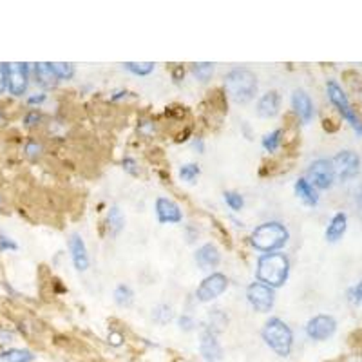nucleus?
Listing matches in <instances>:
<instances>
[{
  "instance_id": "f257e3e1",
  "label": "nucleus",
  "mask_w": 362,
  "mask_h": 362,
  "mask_svg": "<svg viewBox=\"0 0 362 362\" xmlns=\"http://www.w3.org/2000/svg\"><path fill=\"white\" fill-rule=\"evenodd\" d=\"M288 274H290V261L284 254H263L257 259V279L266 287L281 288L287 283Z\"/></svg>"
},
{
  "instance_id": "f03ea898",
  "label": "nucleus",
  "mask_w": 362,
  "mask_h": 362,
  "mask_svg": "<svg viewBox=\"0 0 362 362\" xmlns=\"http://www.w3.org/2000/svg\"><path fill=\"white\" fill-rule=\"evenodd\" d=\"M288 238H290V234H288L287 226L283 223L268 221V223H263V225L254 229L252 236H250V243L259 252L270 254L281 250L288 243Z\"/></svg>"
},
{
  "instance_id": "7ed1b4c3",
  "label": "nucleus",
  "mask_w": 362,
  "mask_h": 362,
  "mask_svg": "<svg viewBox=\"0 0 362 362\" xmlns=\"http://www.w3.org/2000/svg\"><path fill=\"white\" fill-rule=\"evenodd\" d=\"M225 89L236 103L252 102L257 93V76L247 67H236L225 76Z\"/></svg>"
},
{
  "instance_id": "20e7f679",
  "label": "nucleus",
  "mask_w": 362,
  "mask_h": 362,
  "mask_svg": "<svg viewBox=\"0 0 362 362\" xmlns=\"http://www.w3.org/2000/svg\"><path fill=\"white\" fill-rule=\"evenodd\" d=\"M263 340L266 342L270 349H274L279 357H288L294 348V333H291L290 326L279 317L268 319L263 326Z\"/></svg>"
},
{
  "instance_id": "39448f33",
  "label": "nucleus",
  "mask_w": 362,
  "mask_h": 362,
  "mask_svg": "<svg viewBox=\"0 0 362 362\" xmlns=\"http://www.w3.org/2000/svg\"><path fill=\"white\" fill-rule=\"evenodd\" d=\"M326 93H328V98H330L331 106L339 110V115L342 116L349 125H352V129H354L355 133H357L359 136H362V120L359 118L355 109L352 107V103H349L348 94L345 93V89L340 87L335 80H328Z\"/></svg>"
},
{
  "instance_id": "423d86ee",
  "label": "nucleus",
  "mask_w": 362,
  "mask_h": 362,
  "mask_svg": "<svg viewBox=\"0 0 362 362\" xmlns=\"http://www.w3.org/2000/svg\"><path fill=\"white\" fill-rule=\"evenodd\" d=\"M331 167L335 173V180L339 181H349L354 180L361 171V158L355 154L354 150H340L339 154L333 156L331 159Z\"/></svg>"
},
{
  "instance_id": "0eeeda50",
  "label": "nucleus",
  "mask_w": 362,
  "mask_h": 362,
  "mask_svg": "<svg viewBox=\"0 0 362 362\" xmlns=\"http://www.w3.org/2000/svg\"><path fill=\"white\" fill-rule=\"evenodd\" d=\"M306 180L314 185L315 190H328L333 181H335V173L331 167V159H315L314 164L308 167L306 173Z\"/></svg>"
},
{
  "instance_id": "6e6552de",
  "label": "nucleus",
  "mask_w": 362,
  "mask_h": 362,
  "mask_svg": "<svg viewBox=\"0 0 362 362\" xmlns=\"http://www.w3.org/2000/svg\"><path fill=\"white\" fill-rule=\"evenodd\" d=\"M247 299L256 312H259V314H268L270 310L274 308L275 303L274 288L266 287V284L259 283V281L248 284Z\"/></svg>"
},
{
  "instance_id": "1a4fd4ad",
  "label": "nucleus",
  "mask_w": 362,
  "mask_h": 362,
  "mask_svg": "<svg viewBox=\"0 0 362 362\" xmlns=\"http://www.w3.org/2000/svg\"><path fill=\"white\" fill-rule=\"evenodd\" d=\"M229 288V279L223 274H210L201 281V284L196 290V299L201 303H210V301L217 299L221 294H225Z\"/></svg>"
},
{
  "instance_id": "9d476101",
  "label": "nucleus",
  "mask_w": 362,
  "mask_h": 362,
  "mask_svg": "<svg viewBox=\"0 0 362 362\" xmlns=\"http://www.w3.org/2000/svg\"><path fill=\"white\" fill-rule=\"evenodd\" d=\"M4 66L9 93L13 94V96H22L27 89L29 67H27V64H4Z\"/></svg>"
},
{
  "instance_id": "9b49d317",
  "label": "nucleus",
  "mask_w": 362,
  "mask_h": 362,
  "mask_svg": "<svg viewBox=\"0 0 362 362\" xmlns=\"http://www.w3.org/2000/svg\"><path fill=\"white\" fill-rule=\"evenodd\" d=\"M337 331V321L331 315H315L306 324V335L314 340H328Z\"/></svg>"
},
{
  "instance_id": "f8f14e48",
  "label": "nucleus",
  "mask_w": 362,
  "mask_h": 362,
  "mask_svg": "<svg viewBox=\"0 0 362 362\" xmlns=\"http://www.w3.org/2000/svg\"><path fill=\"white\" fill-rule=\"evenodd\" d=\"M156 216H158V221L161 225H167V223L168 225H176L183 219L180 205L168 198L156 199Z\"/></svg>"
},
{
  "instance_id": "ddd939ff",
  "label": "nucleus",
  "mask_w": 362,
  "mask_h": 362,
  "mask_svg": "<svg viewBox=\"0 0 362 362\" xmlns=\"http://www.w3.org/2000/svg\"><path fill=\"white\" fill-rule=\"evenodd\" d=\"M199 352H201V355H203V359L207 362H219L223 359V348H221L219 340H217V333L205 328L201 331Z\"/></svg>"
},
{
  "instance_id": "4468645a",
  "label": "nucleus",
  "mask_w": 362,
  "mask_h": 362,
  "mask_svg": "<svg viewBox=\"0 0 362 362\" xmlns=\"http://www.w3.org/2000/svg\"><path fill=\"white\" fill-rule=\"evenodd\" d=\"M291 107L296 110V115L299 116V120L303 124H310L314 120L315 109L312 98L305 93V91H296L294 96H291Z\"/></svg>"
},
{
  "instance_id": "2eb2a0df",
  "label": "nucleus",
  "mask_w": 362,
  "mask_h": 362,
  "mask_svg": "<svg viewBox=\"0 0 362 362\" xmlns=\"http://www.w3.org/2000/svg\"><path fill=\"white\" fill-rule=\"evenodd\" d=\"M69 250H71L73 263H75V268L78 272H85L89 268V254L87 247H85V241L82 239L80 234H73L69 239Z\"/></svg>"
},
{
  "instance_id": "dca6fc26",
  "label": "nucleus",
  "mask_w": 362,
  "mask_h": 362,
  "mask_svg": "<svg viewBox=\"0 0 362 362\" xmlns=\"http://www.w3.org/2000/svg\"><path fill=\"white\" fill-rule=\"evenodd\" d=\"M279 107H281L279 93L277 91H268L257 102V116H261V118H274V116H277Z\"/></svg>"
},
{
  "instance_id": "f3484780",
  "label": "nucleus",
  "mask_w": 362,
  "mask_h": 362,
  "mask_svg": "<svg viewBox=\"0 0 362 362\" xmlns=\"http://www.w3.org/2000/svg\"><path fill=\"white\" fill-rule=\"evenodd\" d=\"M196 263L201 270H210V268H216L219 265L221 261V254L212 243H207L203 247H199L196 250Z\"/></svg>"
},
{
  "instance_id": "a211bd4d",
  "label": "nucleus",
  "mask_w": 362,
  "mask_h": 362,
  "mask_svg": "<svg viewBox=\"0 0 362 362\" xmlns=\"http://www.w3.org/2000/svg\"><path fill=\"white\" fill-rule=\"evenodd\" d=\"M346 229H348V216L345 212H337L330 219L326 232H324L328 243H337L339 239H342V236L346 234Z\"/></svg>"
},
{
  "instance_id": "6ab92c4d",
  "label": "nucleus",
  "mask_w": 362,
  "mask_h": 362,
  "mask_svg": "<svg viewBox=\"0 0 362 362\" xmlns=\"http://www.w3.org/2000/svg\"><path fill=\"white\" fill-rule=\"evenodd\" d=\"M296 194L306 207H315L319 203L317 190L314 189V185L306 178H299L296 181Z\"/></svg>"
},
{
  "instance_id": "aec40b11",
  "label": "nucleus",
  "mask_w": 362,
  "mask_h": 362,
  "mask_svg": "<svg viewBox=\"0 0 362 362\" xmlns=\"http://www.w3.org/2000/svg\"><path fill=\"white\" fill-rule=\"evenodd\" d=\"M35 76L36 84H40L42 87H55L58 82L57 75H55L53 67L48 62H40L35 66Z\"/></svg>"
},
{
  "instance_id": "412c9836",
  "label": "nucleus",
  "mask_w": 362,
  "mask_h": 362,
  "mask_svg": "<svg viewBox=\"0 0 362 362\" xmlns=\"http://www.w3.org/2000/svg\"><path fill=\"white\" fill-rule=\"evenodd\" d=\"M125 226V217L120 210V207H110L109 208V216H107V230H109L110 238H116V236L124 230Z\"/></svg>"
},
{
  "instance_id": "4be33fe9",
  "label": "nucleus",
  "mask_w": 362,
  "mask_h": 362,
  "mask_svg": "<svg viewBox=\"0 0 362 362\" xmlns=\"http://www.w3.org/2000/svg\"><path fill=\"white\" fill-rule=\"evenodd\" d=\"M0 361L2 362H33L35 361V355H33L29 349L11 348V349H6V352L0 354Z\"/></svg>"
},
{
  "instance_id": "5701e85b",
  "label": "nucleus",
  "mask_w": 362,
  "mask_h": 362,
  "mask_svg": "<svg viewBox=\"0 0 362 362\" xmlns=\"http://www.w3.org/2000/svg\"><path fill=\"white\" fill-rule=\"evenodd\" d=\"M229 324V317H226L225 312H221V310H212L210 314H208V324L205 328H208L210 331L214 333H219L223 331Z\"/></svg>"
},
{
  "instance_id": "b1692460",
  "label": "nucleus",
  "mask_w": 362,
  "mask_h": 362,
  "mask_svg": "<svg viewBox=\"0 0 362 362\" xmlns=\"http://www.w3.org/2000/svg\"><path fill=\"white\" fill-rule=\"evenodd\" d=\"M134 301V291L129 284H118L115 290V303L122 308H127V306L133 305Z\"/></svg>"
},
{
  "instance_id": "393cba45",
  "label": "nucleus",
  "mask_w": 362,
  "mask_h": 362,
  "mask_svg": "<svg viewBox=\"0 0 362 362\" xmlns=\"http://www.w3.org/2000/svg\"><path fill=\"white\" fill-rule=\"evenodd\" d=\"M124 67L129 73H133L136 76H147L154 71V62H125Z\"/></svg>"
},
{
  "instance_id": "a878e982",
  "label": "nucleus",
  "mask_w": 362,
  "mask_h": 362,
  "mask_svg": "<svg viewBox=\"0 0 362 362\" xmlns=\"http://www.w3.org/2000/svg\"><path fill=\"white\" fill-rule=\"evenodd\" d=\"M192 75H194V78L199 80V82H208L214 75V64L210 62L194 64V66H192Z\"/></svg>"
},
{
  "instance_id": "bb28decb",
  "label": "nucleus",
  "mask_w": 362,
  "mask_h": 362,
  "mask_svg": "<svg viewBox=\"0 0 362 362\" xmlns=\"http://www.w3.org/2000/svg\"><path fill=\"white\" fill-rule=\"evenodd\" d=\"M173 317H174L173 306L158 305L154 310H152V319H154V323H158V324L171 323V321H173Z\"/></svg>"
},
{
  "instance_id": "cd10ccee",
  "label": "nucleus",
  "mask_w": 362,
  "mask_h": 362,
  "mask_svg": "<svg viewBox=\"0 0 362 362\" xmlns=\"http://www.w3.org/2000/svg\"><path fill=\"white\" fill-rule=\"evenodd\" d=\"M283 131L281 129H275V131H272V133L265 134V138H263V149L266 150V152H274V150L279 149V145H281V140H283Z\"/></svg>"
},
{
  "instance_id": "c85d7f7f",
  "label": "nucleus",
  "mask_w": 362,
  "mask_h": 362,
  "mask_svg": "<svg viewBox=\"0 0 362 362\" xmlns=\"http://www.w3.org/2000/svg\"><path fill=\"white\" fill-rule=\"evenodd\" d=\"M199 174H201V168L196 164H187L180 168V178L187 183H196Z\"/></svg>"
},
{
  "instance_id": "c756f323",
  "label": "nucleus",
  "mask_w": 362,
  "mask_h": 362,
  "mask_svg": "<svg viewBox=\"0 0 362 362\" xmlns=\"http://www.w3.org/2000/svg\"><path fill=\"white\" fill-rule=\"evenodd\" d=\"M55 75L60 80H71L75 76V66L73 64H64V62H55L51 64Z\"/></svg>"
},
{
  "instance_id": "7c9ffc66",
  "label": "nucleus",
  "mask_w": 362,
  "mask_h": 362,
  "mask_svg": "<svg viewBox=\"0 0 362 362\" xmlns=\"http://www.w3.org/2000/svg\"><path fill=\"white\" fill-rule=\"evenodd\" d=\"M223 196H225L226 205H229V207L232 208V210L239 212V210L243 208L245 198L241 194H239V192H234V190H226V192Z\"/></svg>"
},
{
  "instance_id": "2f4dec72",
  "label": "nucleus",
  "mask_w": 362,
  "mask_h": 362,
  "mask_svg": "<svg viewBox=\"0 0 362 362\" xmlns=\"http://www.w3.org/2000/svg\"><path fill=\"white\" fill-rule=\"evenodd\" d=\"M178 324H180V328L183 331H192L196 328L194 317H190V315L187 314H183L180 319H178Z\"/></svg>"
},
{
  "instance_id": "473e14b6",
  "label": "nucleus",
  "mask_w": 362,
  "mask_h": 362,
  "mask_svg": "<svg viewBox=\"0 0 362 362\" xmlns=\"http://www.w3.org/2000/svg\"><path fill=\"white\" fill-rule=\"evenodd\" d=\"M18 245L15 243L13 239H9L8 236L0 234V252H6V250H17Z\"/></svg>"
},
{
  "instance_id": "72a5a7b5",
  "label": "nucleus",
  "mask_w": 362,
  "mask_h": 362,
  "mask_svg": "<svg viewBox=\"0 0 362 362\" xmlns=\"http://www.w3.org/2000/svg\"><path fill=\"white\" fill-rule=\"evenodd\" d=\"M348 296H349V299L354 301V303L361 305V303H362V281H361V283L355 284L354 288H349Z\"/></svg>"
},
{
  "instance_id": "f704fd0d",
  "label": "nucleus",
  "mask_w": 362,
  "mask_h": 362,
  "mask_svg": "<svg viewBox=\"0 0 362 362\" xmlns=\"http://www.w3.org/2000/svg\"><path fill=\"white\" fill-rule=\"evenodd\" d=\"M124 168L127 171L129 174H133V176H138V174H140V171H138V164L134 161L133 158H125L124 159Z\"/></svg>"
},
{
  "instance_id": "c9c22d12",
  "label": "nucleus",
  "mask_w": 362,
  "mask_h": 362,
  "mask_svg": "<svg viewBox=\"0 0 362 362\" xmlns=\"http://www.w3.org/2000/svg\"><path fill=\"white\" fill-rule=\"evenodd\" d=\"M40 150H42V147H40L38 143H36V142H27V145H26L27 156H31V158H35L36 154H40Z\"/></svg>"
},
{
  "instance_id": "e433bc0d",
  "label": "nucleus",
  "mask_w": 362,
  "mask_h": 362,
  "mask_svg": "<svg viewBox=\"0 0 362 362\" xmlns=\"http://www.w3.org/2000/svg\"><path fill=\"white\" fill-rule=\"evenodd\" d=\"M40 115L38 113H29V115L26 116V118H24V124L27 125V127H33V125H36L40 122Z\"/></svg>"
},
{
  "instance_id": "4c0bfd02",
  "label": "nucleus",
  "mask_w": 362,
  "mask_h": 362,
  "mask_svg": "<svg viewBox=\"0 0 362 362\" xmlns=\"http://www.w3.org/2000/svg\"><path fill=\"white\" fill-rule=\"evenodd\" d=\"M44 102H45L44 93H36L33 94V96L27 98V103H29V106H40V103H44Z\"/></svg>"
},
{
  "instance_id": "58836bf2",
  "label": "nucleus",
  "mask_w": 362,
  "mask_h": 362,
  "mask_svg": "<svg viewBox=\"0 0 362 362\" xmlns=\"http://www.w3.org/2000/svg\"><path fill=\"white\" fill-rule=\"evenodd\" d=\"M8 89V80H6V66L0 64V93H4Z\"/></svg>"
},
{
  "instance_id": "ea45409f",
  "label": "nucleus",
  "mask_w": 362,
  "mask_h": 362,
  "mask_svg": "<svg viewBox=\"0 0 362 362\" xmlns=\"http://www.w3.org/2000/svg\"><path fill=\"white\" fill-rule=\"evenodd\" d=\"M109 340L115 346H120V345H122V340H124V337L120 335V333H116V331H113V333L109 335Z\"/></svg>"
},
{
  "instance_id": "a19ab883",
  "label": "nucleus",
  "mask_w": 362,
  "mask_h": 362,
  "mask_svg": "<svg viewBox=\"0 0 362 362\" xmlns=\"http://www.w3.org/2000/svg\"><path fill=\"white\" fill-rule=\"evenodd\" d=\"M181 75H185V73H183V69H181V67H178V69H176V71H174V78H180V76Z\"/></svg>"
},
{
  "instance_id": "79ce46f5",
  "label": "nucleus",
  "mask_w": 362,
  "mask_h": 362,
  "mask_svg": "<svg viewBox=\"0 0 362 362\" xmlns=\"http://www.w3.org/2000/svg\"><path fill=\"white\" fill-rule=\"evenodd\" d=\"M194 147L199 150H203V142H201V140H198V142H194Z\"/></svg>"
},
{
  "instance_id": "37998d69",
  "label": "nucleus",
  "mask_w": 362,
  "mask_h": 362,
  "mask_svg": "<svg viewBox=\"0 0 362 362\" xmlns=\"http://www.w3.org/2000/svg\"><path fill=\"white\" fill-rule=\"evenodd\" d=\"M359 205L362 207V190H361V194H359Z\"/></svg>"
}]
</instances>
